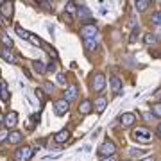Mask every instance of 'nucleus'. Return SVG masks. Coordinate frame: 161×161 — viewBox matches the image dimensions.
Masks as SVG:
<instances>
[{"instance_id": "1", "label": "nucleus", "mask_w": 161, "mask_h": 161, "mask_svg": "<svg viewBox=\"0 0 161 161\" xmlns=\"http://www.w3.org/2000/svg\"><path fill=\"white\" fill-rule=\"evenodd\" d=\"M132 140L138 142V143H143V145H149L152 142V132L147 129V127H136L132 129Z\"/></svg>"}, {"instance_id": "2", "label": "nucleus", "mask_w": 161, "mask_h": 161, "mask_svg": "<svg viewBox=\"0 0 161 161\" xmlns=\"http://www.w3.org/2000/svg\"><path fill=\"white\" fill-rule=\"evenodd\" d=\"M34 154V150L31 149L29 145H23V147H18L14 150V156H13V159L14 161H29Z\"/></svg>"}, {"instance_id": "3", "label": "nucleus", "mask_w": 161, "mask_h": 161, "mask_svg": "<svg viewBox=\"0 0 161 161\" xmlns=\"http://www.w3.org/2000/svg\"><path fill=\"white\" fill-rule=\"evenodd\" d=\"M98 156H102V158H111V156H115L116 152V145L113 142H104L100 147H98Z\"/></svg>"}, {"instance_id": "4", "label": "nucleus", "mask_w": 161, "mask_h": 161, "mask_svg": "<svg viewBox=\"0 0 161 161\" xmlns=\"http://www.w3.org/2000/svg\"><path fill=\"white\" fill-rule=\"evenodd\" d=\"M97 25L95 23H84L82 27H80V36H82V40H90V38H97Z\"/></svg>"}, {"instance_id": "5", "label": "nucleus", "mask_w": 161, "mask_h": 161, "mask_svg": "<svg viewBox=\"0 0 161 161\" xmlns=\"http://www.w3.org/2000/svg\"><path fill=\"white\" fill-rule=\"evenodd\" d=\"M104 88H106V77H104V74H93L92 75V90L100 93Z\"/></svg>"}, {"instance_id": "6", "label": "nucleus", "mask_w": 161, "mask_h": 161, "mask_svg": "<svg viewBox=\"0 0 161 161\" xmlns=\"http://www.w3.org/2000/svg\"><path fill=\"white\" fill-rule=\"evenodd\" d=\"M77 95H79V86H77V84H68V86L64 88V92H63V98L66 100V102L75 100Z\"/></svg>"}, {"instance_id": "7", "label": "nucleus", "mask_w": 161, "mask_h": 161, "mask_svg": "<svg viewBox=\"0 0 161 161\" xmlns=\"http://www.w3.org/2000/svg\"><path fill=\"white\" fill-rule=\"evenodd\" d=\"M68 109H70V102H66L64 98H59V100L54 102V111H56V115H58V116L66 115Z\"/></svg>"}, {"instance_id": "8", "label": "nucleus", "mask_w": 161, "mask_h": 161, "mask_svg": "<svg viewBox=\"0 0 161 161\" xmlns=\"http://www.w3.org/2000/svg\"><path fill=\"white\" fill-rule=\"evenodd\" d=\"M0 13H2L4 18L9 20L13 16V13H14V4L13 2H0Z\"/></svg>"}, {"instance_id": "9", "label": "nucleus", "mask_w": 161, "mask_h": 161, "mask_svg": "<svg viewBox=\"0 0 161 161\" xmlns=\"http://www.w3.org/2000/svg\"><path fill=\"white\" fill-rule=\"evenodd\" d=\"M4 124H6L7 129H13V127L18 124V113L16 111H9L6 116H4Z\"/></svg>"}, {"instance_id": "10", "label": "nucleus", "mask_w": 161, "mask_h": 161, "mask_svg": "<svg viewBox=\"0 0 161 161\" xmlns=\"http://www.w3.org/2000/svg\"><path fill=\"white\" fill-rule=\"evenodd\" d=\"M136 122V115L134 113H124L120 116V125L122 127H132Z\"/></svg>"}, {"instance_id": "11", "label": "nucleus", "mask_w": 161, "mask_h": 161, "mask_svg": "<svg viewBox=\"0 0 161 161\" xmlns=\"http://www.w3.org/2000/svg\"><path fill=\"white\" fill-rule=\"evenodd\" d=\"M68 138H70V131L68 129H61V131H58L56 134H54V142L56 143H66L68 142Z\"/></svg>"}, {"instance_id": "12", "label": "nucleus", "mask_w": 161, "mask_h": 161, "mask_svg": "<svg viewBox=\"0 0 161 161\" xmlns=\"http://www.w3.org/2000/svg\"><path fill=\"white\" fill-rule=\"evenodd\" d=\"M92 108H93V102L92 100H82V102L79 104V115L80 116H86V115H90L92 113Z\"/></svg>"}, {"instance_id": "13", "label": "nucleus", "mask_w": 161, "mask_h": 161, "mask_svg": "<svg viewBox=\"0 0 161 161\" xmlns=\"http://www.w3.org/2000/svg\"><path fill=\"white\" fill-rule=\"evenodd\" d=\"M0 56H2V59L7 61V63H11V64L16 63V56H14L9 48H2V50H0Z\"/></svg>"}, {"instance_id": "14", "label": "nucleus", "mask_w": 161, "mask_h": 161, "mask_svg": "<svg viewBox=\"0 0 161 161\" xmlns=\"http://www.w3.org/2000/svg\"><path fill=\"white\" fill-rule=\"evenodd\" d=\"M9 143H13V145H18V143H22V140H23V134L20 131H11L9 132Z\"/></svg>"}, {"instance_id": "15", "label": "nucleus", "mask_w": 161, "mask_h": 161, "mask_svg": "<svg viewBox=\"0 0 161 161\" xmlns=\"http://www.w3.org/2000/svg\"><path fill=\"white\" fill-rule=\"evenodd\" d=\"M0 98L4 102H9V90H7V84L4 79H0Z\"/></svg>"}, {"instance_id": "16", "label": "nucleus", "mask_w": 161, "mask_h": 161, "mask_svg": "<svg viewBox=\"0 0 161 161\" xmlns=\"http://www.w3.org/2000/svg\"><path fill=\"white\" fill-rule=\"evenodd\" d=\"M77 16H79L80 20H90L92 11H90L86 6H79V7H77Z\"/></svg>"}, {"instance_id": "17", "label": "nucleus", "mask_w": 161, "mask_h": 161, "mask_svg": "<svg viewBox=\"0 0 161 161\" xmlns=\"http://www.w3.org/2000/svg\"><path fill=\"white\" fill-rule=\"evenodd\" d=\"M95 109H97V113H104V109H106V106H108V100H106V97H98L97 100H95Z\"/></svg>"}, {"instance_id": "18", "label": "nucleus", "mask_w": 161, "mask_h": 161, "mask_svg": "<svg viewBox=\"0 0 161 161\" xmlns=\"http://www.w3.org/2000/svg\"><path fill=\"white\" fill-rule=\"evenodd\" d=\"M111 88L116 95H122V80L118 77H111Z\"/></svg>"}, {"instance_id": "19", "label": "nucleus", "mask_w": 161, "mask_h": 161, "mask_svg": "<svg viewBox=\"0 0 161 161\" xmlns=\"http://www.w3.org/2000/svg\"><path fill=\"white\" fill-rule=\"evenodd\" d=\"M82 43H84V48H86L88 52H93L95 48H97V38H90V40H82Z\"/></svg>"}, {"instance_id": "20", "label": "nucleus", "mask_w": 161, "mask_h": 161, "mask_svg": "<svg viewBox=\"0 0 161 161\" xmlns=\"http://www.w3.org/2000/svg\"><path fill=\"white\" fill-rule=\"evenodd\" d=\"M156 41H158V38H156V34H152V32H147V34L143 36V43L145 45L152 47V45H156Z\"/></svg>"}, {"instance_id": "21", "label": "nucleus", "mask_w": 161, "mask_h": 161, "mask_svg": "<svg viewBox=\"0 0 161 161\" xmlns=\"http://www.w3.org/2000/svg\"><path fill=\"white\" fill-rule=\"evenodd\" d=\"M0 41H2L4 48H11V47H13V40L9 38V34H6V32H2V34H0Z\"/></svg>"}, {"instance_id": "22", "label": "nucleus", "mask_w": 161, "mask_h": 161, "mask_svg": "<svg viewBox=\"0 0 161 161\" xmlns=\"http://www.w3.org/2000/svg\"><path fill=\"white\" fill-rule=\"evenodd\" d=\"M32 68L36 74H45L47 72V64H43L41 61H32Z\"/></svg>"}, {"instance_id": "23", "label": "nucleus", "mask_w": 161, "mask_h": 161, "mask_svg": "<svg viewBox=\"0 0 161 161\" xmlns=\"http://www.w3.org/2000/svg\"><path fill=\"white\" fill-rule=\"evenodd\" d=\"M150 4H152V2H150V0H138V2H136V4H134V6H136V11L143 13L145 9H147V7L150 6Z\"/></svg>"}, {"instance_id": "24", "label": "nucleus", "mask_w": 161, "mask_h": 161, "mask_svg": "<svg viewBox=\"0 0 161 161\" xmlns=\"http://www.w3.org/2000/svg\"><path fill=\"white\" fill-rule=\"evenodd\" d=\"M14 29H16V34L20 36L22 40H27V41L31 40V32H27V31H25V29H22V25H16Z\"/></svg>"}, {"instance_id": "25", "label": "nucleus", "mask_w": 161, "mask_h": 161, "mask_svg": "<svg viewBox=\"0 0 161 161\" xmlns=\"http://www.w3.org/2000/svg\"><path fill=\"white\" fill-rule=\"evenodd\" d=\"M41 47H43V48H45V50L48 52V54H50L54 59L58 58V52H56V48H54V47H50L48 43H45V41H41Z\"/></svg>"}, {"instance_id": "26", "label": "nucleus", "mask_w": 161, "mask_h": 161, "mask_svg": "<svg viewBox=\"0 0 161 161\" xmlns=\"http://www.w3.org/2000/svg\"><path fill=\"white\" fill-rule=\"evenodd\" d=\"M150 22L154 23L156 27H159V25H161V11H156L154 14L150 16Z\"/></svg>"}, {"instance_id": "27", "label": "nucleus", "mask_w": 161, "mask_h": 161, "mask_svg": "<svg viewBox=\"0 0 161 161\" xmlns=\"http://www.w3.org/2000/svg\"><path fill=\"white\" fill-rule=\"evenodd\" d=\"M152 116H158V118H161V102H156L152 108Z\"/></svg>"}, {"instance_id": "28", "label": "nucleus", "mask_w": 161, "mask_h": 161, "mask_svg": "<svg viewBox=\"0 0 161 161\" xmlns=\"http://www.w3.org/2000/svg\"><path fill=\"white\" fill-rule=\"evenodd\" d=\"M7 138H9V129H7V127L0 129V143H4Z\"/></svg>"}, {"instance_id": "29", "label": "nucleus", "mask_w": 161, "mask_h": 161, "mask_svg": "<svg viewBox=\"0 0 161 161\" xmlns=\"http://www.w3.org/2000/svg\"><path fill=\"white\" fill-rule=\"evenodd\" d=\"M77 11V4H74V2H66V11L64 13H68L70 16H72V13Z\"/></svg>"}, {"instance_id": "30", "label": "nucleus", "mask_w": 161, "mask_h": 161, "mask_svg": "<svg viewBox=\"0 0 161 161\" xmlns=\"http://www.w3.org/2000/svg\"><path fill=\"white\" fill-rule=\"evenodd\" d=\"M138 34H140V29H138V27H132V32H131L129 41H131V43H134V41H136V38H138Z\"/></svg>"}, {"instance_id": "31", "label": "nucleus", "mask_w": 161, "mask_h": 161, "mask_svg": "<svg viewBox=\"0 0 161 161\" xmlns=\"http://www.w3.org/2000/svg\"><path fill=\"white\" fill-rule=\"evenodd\" d=\"M36 97H38V98H40V100H41V104H45V95H43V93H45V92H43V90H40V88H38V90H36Z\"/></svg>"}, {"instance_id": "32", "label": "nucleus", "mask_w": 161, "mask_h": 161, "mask_svg": "<svg viewBox=\"0 0 161 161\" xmlns=\"http://www.w3.org/2000/svg\"><path fill=\"white\" fill-rule=\"evenodd\" d=\"M36 125V116H31L29 118V124H27V131H32Z\"/></svg>"}, {"instance_id": "33", "label": "nucleus", "mask_w": 161, "mask_h": 161, "mask_svg": "<svg viewBox=\"0 0 161 161\" xmlns=\"http://www.w3.org/2000/svg\"><path fill=\"white\" fill-rule=\"evenodd\" d=\"M31 43H32V45H40L41 47V40H40V38H36V36L34 34H31Z\"/></svg>"}, {"instance_id": "34", "label": "nucleus", "mask_w": 161, "mask_h": 161, "mask_svg": "<svg viewBox=\"0 0 161 161\" xmlns=\"http://www.w3.org/2000/svg\"><path fill=\"white\" fill-rule=\"evenodd\" d=\"M147 150H140V149H131V156H142L145 154Z\"/></svg>"}, {"instance_id": "35", "label": "nucleus", "mask_w": 161, "mask_h": 161, "mask_svg": "<svg viewBox=\"0 0 161 161\" xmlns=\"http://www.w3.org/2000/svg\"><path fill=\"white\" fill-rule=\"evenodd\" d=\"M45 90H47V93H52L54 92V84L52 82H45Z\"/></svg>"}, {"instance_id": "36", "label": "nucleus", "mask_w": 161, "mask_h": 161, "mask_svg": "<svg viewBox=\"0 0 161 161\" xmlns=\"http://www.w3.org/2000/svg\"><path fill=\"white\" fill-rule=\"evenodd\" d=\"M58 82H59V84H64V82H66V79H64V74H58Z\"/></svg>"}, {"instance_id": "37", "label": "nucleus", "mask_w": 161, "mask_h": 161, "mask_svg": "<svg viewBox=\"0 0 161 161\" xmlns=\"http://www.w3.org/2000/svg\"><path fill=\"white\" fill-rule=\"evenodd\" d=\"M38 6H43L48 9V7H52V2H38Z\"/></svg>"}, {"instance_id": "38", "label": "nucleus", "mask_w": 161, "mask_h": 161, "mask_svg": "<svg viewBox=\"0 0 161 161\" xmlns=\"http://www.w3.org/2000/svg\"><path fill=\"white\" fill-rule=\"evenodd\" d=\"M54 70H56V63L47 64V72H54Z\"/></svg>"}, {"instance_id": "39", "label": "nucleus", "mask_w": 161, "mask_h": 161, "mask_svg": "<svg viewBox=\"0 0 161 161\" xmlns=\"http://www.w3.org/2000/svg\"><path fill=\"white\" fill-rule=\"evenodd\" d=\"M156 136L161 140V122H159V125H158V129H156Z\"/></svg>"}, {"instance_id": "40", "label": "nucleus", "mask_w": 161, "mask_h": 161, "mask_svg": "<svg viewBox=\"0 0 161 161\" xmlns=\"http://www.w3.org/2000/svg\"><path fill=\"white\" fill-rule=\"evenodd\" d=\"M63 18H64V20H66L68 23H72V16H70L68 13H64V14H63Z\"/></svg>"}, {"instance_id": "41", "label": "nucleus", "mask_w": 161, "mask_h": 161, "mask_svg": "<svg viewBox=\"0 0 161 161\" xmlns=\"http://www.w3.org/2000/svg\"><path fill=\"white\" fill-rule=\"evenodd\" d=\"M154 97L158 98V100H161V88H159V90H156V93H154Z\"/></svg>"}, {"instance_id": "42", "label": "nucleus", "mask_w": 161, "mask_h": 161, "mask_svg": "<svg viewBox=\"0 0 161 161\" xmlns=\"http://www.w3.org/2000/svg\"><path fill=\"white\" fill-rule=\"evenodd\" d=\"M143 118L145 120H152V115L150 113H143Z\"/></svg>"}, {"instance_id": "43", "label": "nucleus", "mask_w": 161, "mask_h": 161, "mask_svg": "<svg viewBox=\"0 0 161 161\" xmlns=\"http://www.w3.org/2000/svg\"><path fill=\"white\" fill-rule=\"evenodd\" d=\"M100 161H116V159H115V156H111V158H102Z\"/></svg>"}, {"instance_id": "44", "label": "nucleus", "mask_w": 161, "mask_h": 161, "mask_svg": "<svg viewBox=\"0 0 161 161\" xmlns=\"http://www.w3.org/2000/svg\"><path fill=\"white\" fill-rule=\"evenodd\" d=\"M140 161H154V158H152V156H149V158H142Z\"/></svg>"}, {"instance_id": "45", "label": "nucleus", "mask_w": 161, "mask_h": 161, "mask_svg": "<svg viewBox=\"0 0 161 161\" xmlns=\"http://www.w3.org/2000/svg\"><path fill=\"white\" fill-rule=\"evenodd\" d=\"M2 124H4V115L0 113V125H2Z\"/></svg>"}, {"instance_id": "46", "label": "nucleus", "mask_w": 161, "mask_h": 161, "mask_svg": "<svg viewBox=\"0 0 161 161\" xmlns=\"http://www.w3.org/2000/svg\"><path fill=\"white\" fill-rule=\"evenodd\" d=\"M158 32H159V34H161V25H159V27H158Z\"/></svg>"}]
</instances>
